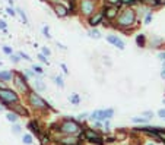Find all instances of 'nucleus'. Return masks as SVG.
Listing matches in <instances>:
<instances>
[{
	"label": "nucleus",
	"mask_w": 165,
	"mask_h": 145,
	"mask_svg": "<svg viewBox=\"0 0 165 145\" xmlns=\"http://www.w3.org/2000/svg\"><path fill=\"white\" fill-rule=\"evenodd\" d=\"M7 3H9V6L15 8V0H7Z\"/></svg>",
	"instance_id": "obj_46"
},
{
	"label": "nucleus",
	"mask_w": 165,
	"mask_h": 145,
	"mask_svg": "<svg viewBox=\"0 0 165 145\" xmlns=\"http://www.w3.org/2000/svg\"><path fill=\"white\" fill-rule=\"evenodd\" d=\"M137 3H139V0H121V6H126V8H132Z\"/></svg>",
	"instance_id": "obj_23"
},
{
	"label": "nucleus",
	"mask_w": 165,
	"mask_h": 145,
	"mask_svg": "<svg viewBox=\"0 0 165 145\" xmlns=\"http://www.w3.org/2000/svg\"><path fill=\"white\" fill-rule=\"evenodd\" d=\"M132 122H133V123H140V125H145V123H148V122H149V120H148L146 117L134 116V117H132Z\"/></svg>",
	"instance_id": "obj_21"
},
{
	"label": "nucleus",
	"mask_w": 165,
	"mask_h": 145,
	"mask_svg": "<svg viewBox=\"0 0 165 145\" xmlns=\"http://www.w3.org/2000/svg\"><path fill=\"white\" fill-rule=\"evenodd\" d=\"M18 117H19V116H18V114H16L13 110H10V111L6 114L7 122H10V123H16V122H18Z\"/></svg>",
	"instance_id": "obj_19"
},
{
	"label": "nucleus",
	"mask_w": 165,
	"mask_h": 145,
	"mask_svg": "<svg viewBox=\"0 0 165 145\" xmlns=\"http://www.w3.org/2000/svg\"><path fill=\"white\" fill-rule=\"evenodd\" d=\"M7 87V84L5 82V81H2V79H0V88H6Z\"/></svg>",
	"instance_id": "obj_43"
},
{
	"label": "nucleus",
	"mask_w": 165,
	"mask_h": 145,
	"mask_svg": "<svg viewBox=\"0 0 165 145\" xmlns=\"http://www.w3.org/2000/svg\"><path fill=\"white\" fill-rule=\"evenodd\" d=\"M53 79H54V84H56L59 88H61V89L64 88V79H63L61 75H57V76H54Z\"/></svg>",
	"instance_id": "obj_22"
},
{
	"label": "nucleus",
	"mask_w": 165,
	"mask_h": 145,
	"mask_svg": "<svg viewBox=\"0 0 165 145\" xmlns=\"http://www.w3.org/2000/svg\"><path fill=\"white\" fill-rule=\"evenodd\" d=\"M16 15H19V18L22 19V23H23V25H29V19H28L27 13L23 12L22 8H16Z\"/></svg>",
	"instance_id": "obj_16"
},
{
	"label": "nucleus",
	"mask_w": 165,
	"mask_h": 145,
	"mask_svg": "<svg viewBox=\"0 0 165 145\" xmlns=\"http://www.w3.org/2000/svg\"><path fill=\"white\" fill-rule=\"evenodd\" d=\"M76 10L79 12L80 16L89 18L93 12L97 10V2L95 0H78Z\"/></svg>",
	"instance_id": "obj_6"
},
{
	"label": "nucleus",
	"mask_w": 165,
	"mask_h": 145,
	"mask_svg": "<svg viewBox=\"0 0 165 145\" xmlns=\"http://www.w3.org/2000/svg\"><path fill=\"white\" fill-rule=\"evenodd\" d=\"M161 78L165 81V69H162V70H161Z\"/></svg>",
	"instance_id": "obj_47"
},
{
	"label": "nucleus",
	"mask_w": 165,
	"mask_h": 145,
	"mask_svg": "<svg viewBox=\"0 0 165 145\" xmlns=\"http://www.w3.org/2000/svg\"><path fill=\"white\" fill-rule=\"evenodd\" d=\"M28 128H29V131H31V133H32V135L41 136V129H40L38 122H35V120H31V122L28 123Z\"/></svg>",
	"instance_id": "obj_12"
},
{
	"label": "nucleus",
	"mask_w": 165,
	"mask_h": 145,
	"mask_svg": "<svg viewBox=\"0 0 165 145\" xmlns=\"http://www.w3.org/2000/svg\"><path fill=\"white\" fill-rule=\"evenodd\" d=\"M38 59H40V62L42 63V65H48L50 62H48V57H47V56H44L42 53H38V56H37Z\"/></svg>",
	"instance_id": "obj_33"
},
{
	"label": "nucleus",
	"mask_w": 165,
	"mask_h": 145,
	"mask_svg": "<svg viewBox=\"0 0 165 145\" xmlns=\"http://www.w3.org/2000/svg\"><path fill=\"white\" fill-rule=\"evenodd\" d=\"M2 50H3V53L7 54V56H10V54L13 53V50H12V47H10V45H3V47H2Z\"/></svg>",
	"instance_id": "obj_36"
},
{
	"label": "nucleus",
	"mask_w": 165,
	"mask_h": 145,
	"mask_svg": "<svg viewBox=\"0 0 165 145\" xmlns=\"http://www.w3.org/2000/svg\"><path fill=\"white\" fill-rule=\"evenodd\" d=\"M29 79L22 74L19 70H13V84L16 87V89L20 92V94H28L31 91V87H29Z\"/></svg>",
	"instance_id": "obj_5"
},
{
	"label": "nucleus",
	"mask_w": 165,
	"mask_h": 145,
	"mask_svg": "<svg viewBox=\"0 0 165 145\" xmlns=\"http://www.w3.org/2000/svg\"><path fill=\"white\" fill-rule=\"evenodd\" d=\"M158 116H159L161 119H165V109H161V110L158 111Z\"/></svg>",
	"instance_id": "obj_42"
},
{
	"label": "nucleus",
	"mask_w": 165,
	"mask_h": 145,
	"mask_svg": "<svg viewBox=\"0 0 165 145\" xmlns=\"http://www.w3.org/2000/svg\"><path fill=\"white\" fill-rule=\"evenodd\" d=\"M22 142L25 144V145H32V142H34L32 133H25V135H22Z\"/></svg>",
	"instance_id": "obj_20"
},
{
	"label": "nucleus",
	"mask_w": 165,
	"mask_h": 145,
	"mask_svg": "<svg viewBox=\"0 0 165 145\" xmlns=\"http://www.w3.org/2000/svg\"><path fill=\"white\" fill-rule=\"evenodd\" d=\"M9 59H10V62H12V63H15V65H18V63L22 60V59L19 57V54H18V53H12V54L9 56Z\"/></svg>",
	"instance_id": "obj_30"
},
{
	"label": "nucleus",
	"mask_w": 165,
	"mask_h": 145,
	"mask_svg": "<svg viewBox=\"0 0 165 145\" xmlns=\"http://www.w3.org/2000/svg\"><path fill=\"white\" fill-rule=\"evenodd\" d=\"M126 136H127V132L119 131V132L115 133V141H123V139H126Z\"/></svg>",
	"instance_id": "obj_32"
},
{
	"label": "nucleus",
	"mask_w": 165,
	"mask_h": 145,
	"mask_svg": "<svg viewBox=\"0 0 165 145\" xmlns=\"http://www.w3.org/2000/svg\"><path fill=\"white\" fill-rule=\"evenodd\" d=\"M5 109H6V104H3L2 101H0V111H3Z\"/></svg>",
	"instance_id": "obj_45"
},
{
	"label": "nucleus",
	"mask_w": 165,
	"mask_h": 145,
	"mask_svg": "<svg viewBox=\"0 0 165 145\" xmlns=\"http://www.w3.org/2000/svg\"><path fill=\"white\" fill-rule=\"evenodd\" d=\"M115 28H119L123 32H130L136 28L137 25V12L133 8H126V9H120L119 16L114 21Z\"/></svg>",
	"instance_id": "obj_1"
},
{
	"label": "nucleus",
	"mask_w": 165,
	"mask_h": 145,
	"mask_svg": "<svg viewBox=\"0 0 165 145\" xmlns=\"http://www.w3.org/2000/svg\"><path fill=\"white\" fill-rule=\"evenodd\" d=\"M102 13H104V21H108V22H114L115 18L119 16L120 13V8L119 6H108V5H104V8L101 9Z\"/></svg>",
	"instance_id": "obj_8"
},
{
	"label": "nucleus",
	"mask_w": 165,
	"mask_h": 145,
	"mask_svg": "<svg viewBox=\"0 0 165 145\" xmlns=\"http://www.w3.org/2000/svg\"><path fill=\"white\" fill-rule=\"evenodd\" d=\"M164 104H165V100H164Z\"/></svg>",
	"instance_id": "obj_53"
},
{
	"label": "nucleus",
	"mask_w": 165,
	"mask_h": 145,
	"mask_svg": "<svg viewBox=\"0 0 165 145\" xmlns=\"http://www.w3.org/2000/svg\"><path fill=\"white\" fill-rule=\"evenodd\" d=\"M61 135H73L76 136L78 133L82 132V126L79 122H76L75 119H63L61 123L59 125V129H57Z\"/></svg>",
	"instance_id": "obj_3"
},
{
	"label": "nucleus",
	"mask_w": 165,
	"mask_h": 145,
	"mask_svg": "<svg viewBox=\"0 0 165 145\" xmlns=\"http://www.w3.org/2000/svg\"><path fill=\"white\" fill-rule=\"evenodd\" d=\"M0 30H2V31H7V25H6V22L3 21V19H0Z\"/></svg>",
	"instance_id": "obj_38"
},
{
	"label": "nucleus",
	"mask_w": 165,
	"mask_h": 145,
	"mask_svg": "<svg viewBox=\"0 0 165 145\" xmlns=\"http://www.w3.org/2000/svg\"><path fill=\"white\" fill-rule=\"evenodd\" d=\"M6 12H7V15H9V16H12V18H15V16H16V9H15V8H12V6H7V8H6Z\"/></svg>",
	"instance_id": "obj_35"
},
{
	"label": "nucleus",
	"mask_w": 165,
	"mask_h": 145,
	"mask_svg": "<svg viewBox=\"0 0 165 145\" xmlns=\"http://www.w3.org/2000/svg\"><path fill=\"white\" fill-rule=\"evenodd\" d=\"M70 2H76V0H70Z\"/></svg>",
	"instance_id": "obj_51"
},
{
	"label": "nucleus",
	"mask_w": 165,
	"mask_h": 145,
	"mask_svg": "<svg viewBox=\"0 0 165 145\" xmlns=\"http://www.w3.org/2000/svg\"><path fill=\"white\" fill-rule=\"evenodd\" d=\"M136 44H137V47H140V48L146 47V35H145V34H137V35H136Z\"/></svg>",
	"instance_id": "obj_17"
},
{
	"label": "nucleus",
	"mask_w": 165,
	"mask_h": 145,
	"mask_svg": "<svg viewBox=\"0 0 165 145\" xmlns=\"http://www.w3.org/2000/svg\"><path fill=\"white\" fill-rule=\"evenodd\" d=\"M60 67L63 69V74H64V75H69V69H67V66H66L64 63H61V65H60Z\"/></svg>",
	"instance_id": "obj_40"
},
{
	"label": "nucleus",
	"mask_w": 165,
	"mask_h": 145,
	"mask_svg": "<svg viewBox=\"0 0 165 145\" xmlns=\"http://www.w3.org/2000/svg\"><path fill=\"white\" fill-rule=\"evenodd\" d=\"M142 116H143V117H146L148 120H151V119L153 117V111H143V113H142Z\"/></svg>",
	"instance_id": "obj_37"
},
{
	"label": "nucleus",
	"mask_w": 165,
	"mask_h": 145,
	"mask_svg": "<svg viewBox=\"0 0 165 145\" xmlns=\"http://www.w3.org/2000/svg\"><path fill=\"white\" fill-rule=\"evenodd\" d=\"M104 5H108V6H119V8H121V0H104Z\"/></svg>",
	"instance_id": "obj_24"
},
{
	"label": "nucleus",
	"mask_w": 165,
	"mask_h": 145,
	"mask_svg": "<svg viewBox=\"0 0 165 145\" xmlns=\"http://www.w3.org/2000/svg\"><path fill=\"white\" fill-rule=\"evenodd\" d=\"M23 75H25L28 79H41V76L42 75H38V74H35V72L29 67V69H23V72H22Z\"/></svg>",
	"instance_id": "obj_14"
},
{
	"label": "nucleus",
	"mask_w": 165,
	"mask_h": 145,
	"mask_svg": "<svg viewBox=\"0 0 165 145\" xmlns=\"http://www.w3.org/2000/svg\"><path fill=\"white\" fill-rule=\"evenodd\" d=\"M18 54H19V57H20L22 60H25V62H31V60H32V59H31V56H29L28 53L22 52V50H20V52H18Z\"/></svg>",
	"instance_id": "obj_28"
},
{
	"label": "nucleus",
	"mask_w": 165,
	"mask_h": 145,
	"mask_svg": "<svg viewBox=\"0 0 165 145\" xmlns=\"http://www.w3.org/2000/svg\"><path fill=\"white\" fill-rule=\"evenodd\" d=\"M40 53H42V54H44V56H47V57H50V56H51V50H50V48L47 47V45L41 47V52H40Z\"/></svg>",
	"instance_id": "obj_34"
},
{
	"label": "nucleus",
	"mask_w": 165,
	"mask_h": 145,
	"mask_svg": "<svg viewBox=\"0 0 165 145\" xmlns=\"http://www.w3.org/2000/svg\"><path fill=\"white\" fill-rule=\"evenodd\" d=\"M56 44H57V48H60L61 52H67V47H66V45H63L61 43H59V41H57Z\"/></svg>",
	"instance_id": "obj_39"
},
{
	"label": "nucleus",
	"mask_w": 165,
	"mask_h": 145,
	"mask_svg": "<svg viewBox=\"0 0 165 145\" xmlns=\"http://www.w3.org/2000/svg\"><path fill=\"white\" fill-rule=\"evenodd\" d=\"M50 6H51V9H53L54 15H56L59 19H64V18H67V16L70 15L69 8H67L64 3H61V2H54V3H50Z\"/></svg>",
	"instance_id": "obj_7"
},
{
	"label": "nucleus",
	"mask_w": 165,
	"mask_h": 145,
	"mask_svg": "<svg viewBox=\"0 0 165 145\" xmlns=\"http://www.w3.org/2000/svg\"><path fill=\"white\" fill-rule=\"evenodd\" d=\"M153 19V13L151 12V9L145 13V25H148V23H151V21Z\"/></svg>",
	"instance_id": "obj_31"
},
{
	"label": "nucleus",
	"mask_w": 165,
	"mask_h": 145,
	"mask_svg": "<svg viewBox=\"0 0 165 145\" xmlns=\"http://www.w3.org/2000/svg\"><path fill=\"white\" fill-rule=\"evenodd\" d=\"M45 89H47V85L42 82V79H35V82H34V91L44 92Z\"/></svg>",
	"instance_id": "obj_15"
},
{
	"label": "nucleus",
	"mask_w": 165,
	"mask_h": 145,
	"mask_svg": "<svg viewBox=\"0 0 165 145\" xmlns=\"http://www.w3.org/2000/svg\"><path fill=\"white\" fill-rule=\"evenodd\" d=\"M148 145H153V144H148Z\"/></svg>",
	"instance_id": "obj_52"
},
{
	"label": "nucleus",
	"mask_w": 165,
	"mask_h": 145,
	"mask_svg": "<svg viewBox=\"0 0 165 145\" xmlns=\"http://www.w3.org/2000/svg\"><path fill=\"white\" fill-rule=\"evenodd\" d=\"M27 100H28V104L31 106V109L35 110V111H44V110H47V109H51L50 104L40 95V92H37V91H34V89H31V91L27 94Z\"/></svg>",
	"instance_id": "obj_2"
},
{
	"label": "nucleus",
	"mask_w": 165,
	"mask_h": 145,
	"mask_svg": "<svg viewBox=\"0 0 165 145\" xmlns=\"http://www.w3.org/2000/svg\"><path fill=\"white\" fill-rule=\"evenodd\" d=\"M107 41L111 44V45H114V47H117L119 50H124L126 48V43L119 37V35H114V34H111V35H108L107 37Z\"/></svg>",
	"instance_id": "obj_10"
},
{
	"label": "nucleus",
	"mask_w": 165,
	"mask_h": 145,
	"mask_svg": "<svg viewBox=\"0 0 165 145\" xmlns=\"http://www.w3.org/2000/svg\"><path fill=\"white\" fill-rule=\"evenodd\" d=\"M59 142H60L61 145H76L79 141H78V138H75L73 135H63V136L59 139Z\"/></svg>",
	"instance_id": "obj_11"
},
{
	"label": "nucleus",
	"mask_w": 165,
	"mask_h": 145,
	"mask_svg": "<svg viewBox=\"0 0 165 145\" xmlns=\"http://www.w3.org/2000/svg\"><path fill=\"white\" fill-rule=\"evenodd\" d=\"M69 101L72 103L73 106H78V104L80 103V98H79V95H78V94H73V95H70V97H69Z\"/></svg>",
	"instance_id": "obj_27"
},
{
	"label": "nucleus",
	"mask_w": 165,
	"mask_h": 145,
	"mask_svg": "<svg viewBox=\"0 0 165 145\" xmlns=\"http://www.w3.org/2000/svg\"><path fill=\"white\" fill-rule=\"evenodd\" d=\"M86 116H89V113H80V114H79L78 117H79V119H85Z\"/></svg>",
	"instance_id": "obj_44"
},
{
	"label": "nucleus",
	"mask_w": 165,
	"mask_h": 145,
	"mask_svg": "<svg viewBox=\"0 0 165 145\" xmlns=\"http://www.w3.org/2000/svg\"><path fill=\"white\" fill-rule=\"evenodd\" d=\"M0 79L9 82L13 79V70H0Z\"/></svg>",
	"instance_id": "obj_13"
},
{
	"label": "nucleus",
	"mask_w": 165,
	"mask_h": 145,
	"mask_svg": "<svg viewBox=\"0 0 165 145\" xmlns=\"http://www.w3.org/2000/svg\"><path fill=\"white\" fill-rule=\"evenodd\" d=\"M0 101L3 104H6L7 109H10L12 106L19 103V95L16 91L10 89V88H0Z\"/></svg>",
	"instance_id": "obj_4"
},
{
	"label": "nucleus",
	"mask_w": 165,
	"mask_h": 145,
	"mask_svg": "<svg viewBox=\"0 0 165 145\" xmlns=\"http://www.w3.org/2000/svg\"><path fill=\"white\" fill-rule=\"evenodd\" d=\"M41 2H50V0H41Z\"/></svg>",
	"instance_id": "obj_49"
},
{
	"label": "nucleus",
	"mask_w": 165,
	"mask_h": 145,
	"mask_svg": "<svg viewBox=\"0 0 165 145\" xmlns=\"http://www.w3.org/2000/svg\"><path fill=\"white\" fill-rule=\"evenodd\" d=\"M12 133L13 135H22V126L18 123H13L12 125Z\"/></svg>",
	"instance_id": "obj_26"
},
{
	"label": "nucleus",
	"mask_w": 165,
	"mask_h": 145,
	"mask_svg": "<svg viewBox=\"0 0 165 145\" xmlns=\"http://www.w3.org/2000/svg\"><path fill=\"white\" fill-rule=\"evenodd\" d=\"M164 63V66H162V69H165V62H162Z\"/></svg>",
	"instance_id": "obj_48"
},
{
	"label": "nucleus",
	"mask_w": 165,
	"mask_h": 145,
	"mask_svg": "<svg viewBox=\"0 0 165 145\" xmlns=\"http://www.w3.org/2000/svg\"><path fill=\"white\" fill-rule=\"evenodd\" d=\"M41 32H42V35H44L47 40H51V34H50V27H48V25H44L42 30H41Z\"/></svg>",
	"instance_id": "obj_25"
},
{
	"label": "nucleus",
	"mask_w": 165,
	"mask_h": 145,
	"mask_svg": "<svg viewBox=\"0 0 165 145\" xmlns=\"http://www.w3.org/2000/svg\"><path fill=\"white\" fill-rule=\"evenodd\" d=\"M0 66H3V63H2V62H0Z\"/></svg>",
	"instance_id": "obj_50"
},
{
	"label": "nucleus",
	"mask_w": 165,
	"mask_h": 145,
	"mask_svg": "<svg viewBox=\"0 0 165 145\" xmlns=\"http://www.w3.org/2000/svg\"><path fill=\"white\" fill-rule=\"evenodd\" d=\"M102 22H104V13H102V10H95L88 18L89 28H97L98 25H101Z\"/></svg>",
	"instance_id": "obj_9"
},
{
	"label": "nucleus",
	"mask_w": 165,
	"mask_h": 145,
	"mask_svg": "<svg viewBox=\"0 0 165 145\" xmlns=\"http://www.w3.org/2000/svg\"><path fill=\"white\" fill-rule=\"evenodd\" d=\"M158 59H159L161 62H165V52H161V53H158Z\"/></svg>",
	"instance_id": "obj_41"
},
{
	"label": "nucleus",
	"mask_w": 165,
	"mask_h": 145,
	"mask_svg": "<svg viewBox=\"0 0 165 145\" xmlns=\"http://www.w3.org/2000/svg\"><path fill=\"white\" fill-rule=\"evenodd\" d=\"M88 35H89V38H93V40H100L101 38V32L97 28H89L88 30Z\"/></svg>",
	"instance_id": "obj_18"
},
{
	"label": "nucleus",
	"mask_w": 165,
	"mask_h": 145,
	"mask_svg": "<svg viewBox=\"0 0 165 145\" xmlns=\"http://www.w3.org/2000/svg\"><path fill=\"white\" fill-rule=\"evenodd\" d=\"M31 69L35 72V74H38V75H44V69H42L40 65H35V63H34V65L31 66Z\"/></svg>",
	"instance_id": "obj_29"
}]
</instances>
